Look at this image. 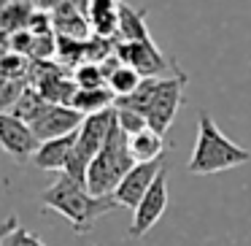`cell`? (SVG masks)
I'll list each match as a JSON object with an SVG mask.
<instances>
[{
	"label": "cell",
	"instance_id": "5",
	"mask_svg": "<svg viewBox=\"0 0 251 246\" xmlns=\"http://www.w3.org/2000/svg\"><path fill=\"white\" fill-rule=\"evenodd\" d=\"M114 52L125 65L135 68L143 79L176 76V73H181V71H176V62L159 52V46L154 41H116Z\"/></svg>",
	"mask_w": 251,
	"mask_h": 246
},
{
	"label": "cell",
	"instance_id": "8",
	"mask_svg": "<svg viewBox=\"0 0 251 246\" xmlns=\"http://www.w3.org/2000/svg\"><path fill=\"white\" fill-rule=\"evenodd\" d=\"M84 119H87V116H84L78 109H73V106L49 103L44 109V114H41L30 127L35 130L38 141H51V138H62V136L76 133L78 127L84 125Z\"/></svg>",
	"mask_w": 251,
	"mask_h": 246
},
{
	"label": "cell",
	"instance_id": "19",
	"mask_svg": "<svg viewBox=\"0 0 251 246\" xmlns=\"http://www.w3.org/2000/svg\"><path fill=\"white\" fill-rule=\"evenodd\" d=\"M30 68L33 60L19 52H6L0 62V79H11V82H30Z\"/></svg>",
	"mask_w": 251,
	"mask_h": 246
},
{
	"label": "cell",
	"instance_id": "1",
	"mask_svg": "<svg viewBox=\"0 0 251 246\" xmlns=\"http://www.w3.org/2000/svg\"><path fill=\"white\" fill-rule=\"evenodd\" d=\"M184 87H186V73H176V76H151V79H143L141 87L132 95L119 98L116 106L141 111L149 119V127L165 136L168 127L173 125L181 103H184Z\"/></svg>",
	"mask_w": 251,
	"mask_h": 246
},
{
	"label": "cell",
	"instance_id": "14",
	"mask_svg": "<svg viewBox=\"0 0 251 246\" xmlns=\"http://www.w3.org/2000/svg\"><path fill=\"white\" fill-rule=\"evenodd\" d=\"M33 14H35V6L30 0L3 3V6H0V30H3V35H14V33H19V30H27Z\"/></svg>",
	"mask_w": 251,
	"mask_h": 246
},
{
	"label": "cell",
	"instance_id": "6",
	"mask_svg": "<svg viewBox=\"0 0 251 246\" xmlns=\"http://www.w3.org/2000/svg\"><path fill=\"white\" fill-rule=\"evenodd\" d=\"M168 208V168H162L154 179V184L149 187V192L143 195V200L138 203V208L132 211L130 222V238H143L154 224L159 222V217Z\"/></svg>",
	"mask_w": 251,
	"mask_h": 246
},
{
	"label": "cell",
	"instance_id": "11",
	"mask_svg": "<svg viewBox=\"0 0 251 246\" xmlns=\"http://www.w3.org/2000/svg\"><path fill=\"white\" fill-rule=\"evenodd\" d=\"M119 3L122 0H89L87 19L95 35L111 41L119 38Z\"/></svg>",
	"mask_w": 251,
	"mask_h": 246
},
{
	"label": "cell",
	"instance_id": "23",
	"mask_svg": "<svg viewBox=\"0 0 251 246\" xmlns=\"http://www.w3.org/2000/svg\"><path fill=\"white\" fill-rule=\"evenodd\" d=\"M30 3H33L38 11H54V8L60 6L62 0H30Z\"/></svg>",
	"mask_w": 251,
	"mask_h": 246
},
{
	"label": "cell",
	"instance_id": "20",
	"mask_svg": "<svg viewBox=\"0 0 251 246\" xmlns=\"http://www.w3.org/2000/svg\"><path fill=\"white\" fill-rule=\"evenodd\" d=\"M78 89H98V87H108V79L100 62H81L73 73Z\"/></svg>",
	"mask_w": 251,
	"mask_h": 246
},
{
	"label": "cell",
	"instance_id": "10",
	"mask_svg": "<svg viewBox=\"0 0 251 246\" xmlns=\"http://www.w3.org/2000/svg\"><path fill=\"white\" fill-rule=\"evenodd\" d=\"M76 141H78V130L71 133V136H62V138L41 141L38 152L33 154L35 168H41V170H65L68 160H71L73 149H76Z\"/></svg>",
	"mask_w": 251,
	"mask_h": 246
},
{
	"label": "cell",
	"instance_id": "2",
	"mask_svg": "<svg viewBox=\"0 0 251 246\" xmlns=\"http://www.w3.org/2000/svg\"><path fill=\"white\" fill-rule=\"evenodd\" d=\"M119 203L114 197H98L87 190V184L71 179L68 173H60V179L44 192V208L57 211L73 224L78 235L89 233L98 217L114 211Z\"/></svg>",
	"mask_w": 251,
	"mask_h": 246
},
{
	"label": "cell",
	"instance_id": "15",
	"mask_svg": "<svg viewBox=\"0 0 251 246\" xmlns=\"http://www.w3.org/2000/svg\"><path fill=\"white\" fill-rule=\"evenodd\" d=\"M130 149L135 163H151V160H162L165 157V136L151 127L130 136Z\"/></svg>",
	"mask_w": 251,
	"mask_h": 246
},
{
	"label": "cell",
	"instance_id": "21",
	"mask_svg": "<svg viewBox=\"0 0 251 246\" xmlns=\"http://www.w3.org/2000/svg\"><path fill=\"white\" fill-rule=\"evenodd\" d=\"M116 122H119V127L127 133V136H135V133H141V130L149 127V119L141 114V111L125 109V106H116Z\"/></svg>",
	"mask_w": 251,
	"mask_h": 246
},
{
	"label": "cell",
	"instance_id": "17",
	"mask_svg": "<svg viewBox=\"0 0 251 246\" xmlns=\"http://www.w3.org/2000/svg\"><path fill=\"white\" fill-rule=\"evenodd\" d=\"M46 106H49V100H46V98H44V95H41L35 87H27V89L22 92V98L17 100V106H14L11 111H3V114H14V116H19L22 122L33 125V122L38 119L41 114H44Z\"/></svg>",
	"mask_w": 251,
	"mask_h": 246
},
{
	"label": "cell",
	"instance_id": "3",
	"mask_svg": "<svg viewBox=\"0 0 251 246\" xmlns=\"http://www.w3.org/2000/svg\"><path fill=\"white\" fill-rule=\"evenodd\" d=\"M251 160V149L238 146L235 141H229L219 125L211 119L208 111H200L197 119V141L189 157V170L192 176H211L222 173V170H232L238 165H246Z\"/></svg>",
	"mask_w": 251,
	"mask_h": 246
},
{
	"label": "cell",
	"instance_id": "4",
	"mask_svg": "<svg viewBox=\"0 0 251 246\" xmlns=\"http://www.w3.org/2000/svg\"><path fill=\"white\" fill-rule=\"evenodd\" d=\"M132 168H135V157H132V149H130V136L116 122L108 133V141L103 143V149L89 163L87 190L98 197H111Z\"/></svg>",
	"mask_w": 251,
	"mask_h": 246
},
{
	"label": "cell",
	"instance_id": "9",
	"mask_svg": "<svg viewBox=\"0 0 251 246\" xmlns=\"http://www.w3.org/2000/svg\"><path fill=\"white\" fill-rule=\"evenodd\" d=\"M165 168V160H151V163H135V168L130 170V173L122 179V184L116 187V192L111 197H114L119 206L125 208H132L135 211L138 203L143 200V195L149 192V187L154 184V179H157V173Z\"/></svg>",
	"mask_w": 251,
	"mask_h": 246
},
{
	"label": "cell",
	"instance_id": "22",
	"mask_svg": "<svg viewBox=\"0 0 251 246\" xmlns=\"http://www.w3.org/2000/svg\"><path fill=\"white\" fill-rule=\"evenodd\" d=\"M27 87H30V82H11V79H0V109L11 111Z\"/></svg>",
	"mask_w": 251,
	"mask_h": 246
},
{
	"label": "cell",
	"instance_id": "24",
	"mask_svg": "<svg viewBox=\"0 0 251 246\" xmlns=\"http://www.w3.org/2000/svg\"><path fill=\"white\" fill-rule=\"evenodd\" d=\"M0 3H11V0H0Z\"/></svg>",
	"mask_w": 251,
	"mask_h": 246
},
{
	"label": "cell",
	"instance_id": "13",
	"mask_svg": "<svg viewBox=\"0 0 251 246\" xmlns=\"http://www.w3.org/2000/svg\"><path fill=\"white\" fill-rule=\"evenodd\" d=\"M116 41H151L146 14L125 0L119 3V38Z\"/></svg>",
	"mask_w": 251,
	"mask_h": 246
},
{
	"label": "cell",
	"instance_id": "16",
	"mask_svg": "<svg viewBox=\"0 0 251 246\" xmlns=\"http://www.w3.org/2000/svg\"><path fill=\"white\" fill-rule=\"evenodd\" d=\"M116 106V95L108 87H98V89H78L76 98H73V109H78L84 116L100 114V111H108Z\"/></svg>",
	"mask_w": 251,
	"mask_h": 246
},
{
	"label": "cell",
	"instance_id": "7",
	"mask_svg": "<svg viewBox=\"0 0 251 246\" xmlns=\"http://www.w3.org/2000/svg\"><path fill=\"white\" fill-rule=\"evenodd\" d=\"M0 143H3V149H6L19 165L33 160V154L38 152V146H41L35 130L14 114H0Z\"/></svg>",
	"mask_w": 251,
	"mask_h": 246
},
{
	"label": "cell",
	"instance_id": "12",
	"mask_svg": "<svg viewBox=\"0 0 251 246\" xmlns=\"http://www.w3.org/2000/svg\"><path fill=\"white\" fill-rule=\"evenodd\" d=\"M51 17H54L57 35H68V38H76V41H89L95 35L87 14L78 11V8L71 6V3H60V6L51 11Z\"/></svg>",
	"mask_w": 251,
	"mask_h": 246
},
{
	"label": "cell",
	"instance_id": "18",
	"mask_svg": "<svg viewBox=\"0 0 251 246\" xmlns=\"http://www.w3.org/2000/svg\"><path fill=\"white\" fill-rule=\"evenodd\" d=\"M0 246H46V244L35 233H30L25 224H19V219L11 214V217L6 219L3 235H0Z\"/></svg>",
	"mask_w": 251,
	"mask_h": 246
}]
</instances>
